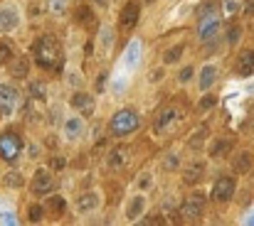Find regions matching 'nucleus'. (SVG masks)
Masks as SVG:
<instances>
[{
	"label": "nucleus",
	"mask_w": 254,
	"mask_h": 226,
	"mask_svg": "<svg viewBox=\"0 0 254 226\" xmlns=\"http://www.w3.org/2000/svg\"><path fill=\"white\" fill-rule=\"evenodd\" d=\"M183 52H185V45H175V47L165 49V52H163V64H165V66L175 64L180 57H183Z\"/></svg>",
	"instance_id": "nucleus-23"
},
{
	"label": "nucleus",
	"mask_w": 254,
	"mask_h": 226,
	"mask_svg": "<svg viewBox=\"0 0 254 226\" xmlns=\"http://www.w3.org/2000/svg\"><path fill=\"white\" fill-rule=\"evenodd\" d=\"M50 165H52V170H62L67 162H64V158H52V162H50Z\"/></svg>",
	"instance_id": "nucleus-35"
},
{
	"label": "nucleus",
	"mask_w": 254,
	"mask_h": 226,
	"mask_svg": "<svg viewBox=\"0 0 254 226\" xmlns=\"http://www.w3.org/2000/svg\"><path fill=\"white\" fill-rule=\"evenodd\" d=\"M128 158H131V147H128V145H116V147L109 150L106 165L114 167V170H119V167H124V165L128 162Z\"/></svg>",
	"instance_id": "nucleus-11"
},
{
	"label": "nucleus",
	"mask_w": 254,
	"mask_h": 226,
	"mask_svg": "<svg viewBox=\"0 0 254 226\" xmlns=\"http://www.w3.org/2000/svg\"><path fill=\"white\" fill-rule=\"evenodd\" d=\"M193 74H195L193 66H183V69H180V74H178V81H180V84H188V81L193 79Z\"/></svg>",
	"instance_id": "nucleus-30"
},
{
	"label": "nucleus",
	"mask_w": 254,
	"mask_h": 226,
	"mask_svg": "<svg viewBox=\"0 0 254 226\" xmlns=\"http://www.w3.org/2000/svg\"><path fill=\"white\" fill-rule=\"evenodd\" d=\"M47 209L50 211H54V214H62L64 209H67V202H64V197H47Z\"/></svg>",
	"instance_id": "nucleus-26"
},
{
	"label": "nucleus",
	"mask_w": 254,
	"mask_h": 226,
	"mask_svg": "<svg viewBox=\"0 0 254 226\" xmlns=\"http://www.w3.org/2000/svg\"><path fill=\"white\" fill-rule=\"evenodd\" d=\"M225 10H227V13H237V10H239V5L232 0V3H227V5H225Z\"/></svg>",
	"instance_id": "nucleus-38"
},
{
	"label": "nucleus",
	"mask_w": 254,
	"mask_h": 226,
	"mask_svg": "<svg viewBox=\"0 0 254 226\" xmlns=\"http://www.w3.org/2000/svg\"><path fill=\"white\" fill-rule=\"evenodd\" d=\"M141 126V118L133 108H121L114 113L111 123H109V130H111L116 138H124V135H131L133 130H138Z\"/></svg>",
	"instance_id": "nucleus-3"
},
{
	"label": "nucleus",
	"mask_w": 254,
	"mask_h": 226,
	"mask_svg": "<svg viewBox=\"0 0 254 226\" xmlns=\"http://www.w3.org/2000/svg\"><path fill=\"white\" fill-rule=\"evenodd\" d=\"M143 211H146V197H143V194H133V199L126 207V219L128 221H136Z\"/></svg>",
	"instance_id": "nucleus-20"
},
{
	"label": "nucleus",
	"mask_w": 254,
	"mask_h": 226,
	"mask_svg": "<svg viewBox=\"0 0 254 226\" xmlns=\"http://www.w3.org/2000/svg\"><path fill=\"white\" fill-rule=\"evenodd\" d=\"M252 165H254V155L247 153V150H242L239 155L232 158V170H235L237 175H247V172H252Z\"/></svg>",
	"instance_id": "nucleus-16"
},
{
	"label": "nucleus",
	"mask_w": 254,
	"mask_h": 226,
	"mask_svg": "<svg viewBox=\"0 0 254 226\" xmlns=\"http://www.w3.org/2000/svg\"><path fill=\"white\" fill-rule=\"evenodd\" d=\"M173 123H175V108L173 106H165L158 116H156V121H153V128L158 130V133H165L168 128H173Z\"/></svg>",
	"instance_id": "nucleus-14"
},
{
	"label": "nucleus",
	"mask_w": 254,
	"mask_h": 226,
	"mask_svg": "<svg viewBox=\"0 0 254 226\" xmlns=\"http://www.w3.org/2000/svg\"><path fill=\"white\" fill-rule=\"evenodd\" d=\"M72 108H77L79 113L89 116V113H94V96H89L84 91H77L74 96H72Z\"/></svg>",
	"instance_id": "nucleus-15"
},
{
	"label": "nucleus",
	"mask_w": 254,
	"mask_h": 226,
	"mask_svg": "<svg viewBox=\"0 0 254 226\" xmlns=\"http://www.w3.org/2000/svg\"><path fill=\"white\" fill-rule=\"evenodd\" d=\"M163 77V71H151V81H161Z\"/></svg>",
	"instance_id": "nucleus-39"
},
{
	"label": "nucleus",
	"mask_w": 254,
	"mask_h": 226,
	"mask_svg": "<svg viewBox=\"0 0 254 226\" xmlns=\"http://www.w3.org/2000/svg\"><path fill=\"white\" fill-rule=\"evenodd\" d=\"M237 192V177L232 175H220L212 182V199L215 202H230Z\"/></svg>",
	"instance_id": "nucleus-6"
},
{
	"label": "nucleus",
	"mask_w": 254,
	"mask_h": 226,
	"mask_svg": "<svg viewBox=\"0 0 254 226\" xmlns=\"http://www.w3.org/2000/svg\"><path fill=\"white\" fill-rule=\"evenodd\" d=\"M20 25V13L13 5L0 8V32H13Z\"/></svg>",
	"instance_id": "nucleus-13"
},
{
	"label": "nucleus",
	"mask_w": 254,
	"mask_h": 226,
	"mask_svg": "<svg viewBox=\"0 0 254 226\" xmlns=\"http://www.w3.org/2000/svg\"><path fill=\"white\" fill-rule=\"evenodd\" d=\"M138 17H141V3L138 0H128V3L124 5L121 15H119V27L121 30H133L138 25Z\"/></svg>",
	"instance_id": "nucleus-9"
},
{
	"label": "nucleus",
	"mask_w": 254,
	"mask_h": 226,
	"mask_svg": "<svg viewBox=\"0 0 254 226\" xmlns=\"http://www.w3.org/2000/svg\"><path fill=\"white\" fill-rule=\"evenodd\" d=\"M165 167L170 170V167H178V155H168V160H165Z\"/></svg>",
	"instance_id": "nucleus-36"
},
{
	"label": "nucleus",
	"mask_w": 254,
	"mask_h": 226,
	"mask_svg": "<svg viewBox=\"0 0 254 226\" xmlns=\"http://www.w3.org/2000/svg\"><path fill=\"white\" fill-rule=\"evenodd\" d=\"M30 190H32V194H37V197L52 194V192H54V175H52L50 170H45V167L35 170L32 182H30Z\"/></svg>",
	"instance_id": "nucleus-7"
},
{
	"label": "nucleus",
	"mask_w": 254,
	"mask_h": 226,
	"mask_svg": "<svg viewBox=\"0 0 254 226\" xmlns=\"http://www.w3.org/2000/svg\"><path fill=\"white\" fill-rule=\"evenodd\" d=\"M20 106V91L13 84H0V118H10Z\"/></svg>",
	"instance_id": "nucleus-5"
},
{
	"label": "nucleus",
	"mask_w": 254,
	"mask_h": 226,
	"mask_svg": "<svg viewBox=\"0 0 254 226\" xmlns=\"http://www.w3.org/2000/svg\"><path fill=\"white\" fill-rule=\"evenodd\" d=\"M138 184L143 187V190H148V187H153V179H151V175H148V172H143V175H141V179H138Z\"/></svg>",
	"instance_id": "nucleus-33"
},
{
	"label": "nucleus",
	"mask_w": 254,
	"mask_h": 226,
	"mask_svg": "<svg viewBox=\"0 0 254 226\" xmlns=\"http://www.w3.org/2000/svg\"><path fill=\"white\" fill-rule=\"evenodd\" d=\"M82 133H84V121H82V118L69 116V118L64 121V138H67V140H77Z\"/></svg>",
	"instance_id": "nucleus-17"
},
{
	"label": "nucleus",
	"mask_w": 254,
	"mask_h": 226,
	"mask_svg": "<svg viewBox=\"0 0 254 226\" xmlns=\"http://www.w3.org/2000/svg\"><path fill=\"white\" fill-rule=\"evenodd\" d=\"M69 84H72V86H79V84H82L79 74H69Z\"/></svg>",
	"instance_id": "nucleus-37"
},
{
	"label": "nucleus",
	"mask_w": 254,
	"mask_h": 226,
	"mask_svg": "<svg viewBox=\"0 0 254 226\" xmlns=\"http://www.w3.org/2000/svg\"><path fill=\"white\" fill-rule=\"evenodd\" d=\"M27 91H30L32 98H37V101H45V98H47V89H45L42 81H30V84H27Z\"/></svg>",
	"instance_id": "nucleus-25"
},
{
	"label": "nucleus",
	"mask_w": 254,
	"mask_h": 226,
	"mask_svg": "<svg viewBox=\"0 0 254 226\" xmlns=\"http://www.w3.org/2000/svg\"><path fill=\"white\" fill-rule=\"evenodd\" d=\"M202 177H205V162L195 160V162H190L188 167H183V179H185L188 184H195V182H200Z\"/></svg>",
	"instance_id": "nucleus-18"
},
{
	"label": "nucleus",
	"mask_w": 254,
	"mask_h": 226,
	"mask_svg": "<svg viewBox=\"0 0 254 226\" xmlns=\"http://www.w3.org/2000/svg\"><path fill=\"white\" fill-rule=\"evenodd\" d=\"M77 17H79V25H84V27H89L91 20H94V15H91L89 8H79V10H77Z\"/></svg>",
	"instance_id": "nucleus-29"
},
{
	"label": "nucleus",
	"mask_w": 254,
	"mask_h": 226,
	"mask_svg": "<svg viewBox=\"0 0 254 226\" xmlns=\"http://www.w3.org/2000/svg\"><path fill=\"white\" fill-rule=\"evenodd\" d=\"M101 207V197L99 192H84L77 197V211L79 214H94Z\"/></svg>",
	"instance_id": "nucleus-12"
},
{
	"label": "nucleus",
	"mask_w": 254,
	"mask_h": 226,
	"mask_svg": "<svg viewBox=\"0 0 254 226\" xmlns=\"http://www.w3.org/2000/svg\"><path fill=\"white\" fill-rule=\"evenodd\" d=\"M215 103H217V98H215V96H210V94H207V96H202V101H200V103H198V108H200V111H207V108H212V106H215Z\"/></svg>",
	"instance_id": "nucleus-31"
},
{
	"label": "nucleus",
	"mask_w": 254,
	"mask_h": 226,
	"mask_svg": "<svg viewBox=\"0 0 254 226\" xmlns=\"http://www.w3.org/2000/svg\"><path fill=\"white\" fill-rule=\"evenodd\" d=\"M220 32V17H217V10H215V3L207 0L198 8V37L200 42H210L215 40V34Z\"/></svg>",
	"instance_id": "nucleus-2"
},
{
	"label": "nucleus",
	"mask_w": 254,
	"mask_h": 226,
	"mask_svg": "<svg viewBox=\"0 0 254 226\" xmlns=\"http://www.w3.org/2000/svg\"><path fill=\"white\" fill-rule=\"evenodd\" d=\"M42 214H45V209H42L40 204H30V209H27V219H30L32 224H40V221H42Z\"/></svg>",
	"instance_id": "nucleus-27"
},
{
	"label": "nucleus",
	"mask_w": 254,
	"mask_h": 226,
	"mask_svg": "<svg viewBox=\"0 0 254 226\" xmlns=\"http://www.w3.org/2000/svg\"><path fill=\"white\" fill-rule=\"evenodd\" d=\"M205 133H207V130H205V128H200V130H198V133L190 138V147H200V145H202V138H205Z\"/></svg>",
	"instance_id": "nucleus-32"
},
{
	"label": "nucleus",
	"mask_w": 254,
	"mask_h": 226,
	"mask_svg": "<svg viewBox=\"0 0 254 226\" xmlns=\"http://www.w3.org/2000/svg\"><path fill=\"white\" fill-rule=\"evenodd\" d=\"M235 145V138H215L210 145V155L212 158H225Z\"/></svg>",
	"instance_id": "nucleus-19"
},
{
	"label": "nucleus",
	"mask_w": 254,
	"mask_h": 226,
	"mask_svg": "<svg viewBox=\"0 0 254 226\" xmlns=\"http://www.w3.org/2000/svg\"><path fill=\"white\" fill-rule=\"evenodd\" d=\"M94 3H96V5H101V8H106V5H109V0H94Z\"/></svg>",
	"instance_id": "nucleus-40"
},
{
	"label": "nucleus",
	"mask_w": 254,
	"mask_h": 226,
	"mask_svg": "<svg viewBox=\"0 0 254 226\" xmlns=\"http://www.w3.org/2000/svg\"><path fill=\"white\" fill-rule=\"evenodd\" d=\"M239 34H242V30H239V27H232V30L227 32V37H230V45L239 42Z\"/></svg>",
	"instance_id": "nucleus-34"
},
{
	"label": "nucleus",
	"mask_w": 254,
	"mask_h": 226,
	"mask_svg": "<svg viewBox=\"0 0 254 226\" xmlns=\"http://www.w3.org/2000/svg\"><path fill=\"white\" fill-rule=\"evenodd\" d=\"M235 71L239 74V77H252V74H254V49L252 47H247V49H242L237 54Z\"/></svg>",
	"instance_id": "nucleus-10"
},
{
	"label": "nucleus",
	"mask_w": 254,
	"mask_h": 226,
	"mask_svg": "<svg viewBox=\"0 0 254 226\" xmlns=\"http://www.w3.org/2000/svg\"><path fill=\"white\" fill-rule=\"evenodd\" d=\"M215 79H217V66L205 64V66H202V71H200V89H202V91H207V89L215 84Z\"/></svg>",
	"instance_id": "nucleus-22"
},
{
	"label": "nucleus",
	"mask_w": 254,
	"mask_h": 226,
	"mask_svg": "<svg viewBox=\"0 0 254 226\" xmlns=\"http://www.w3.org/2000/svg\"><path fill=\"white\" fill-rule=\"evenodd\" d=\"M8 64H10V77H13V79H25V77H27L30 59H25V57H13Z\"/></svg>",
	"instance_id": "nucleus-21"
},
{
	"label": "nucleus",
	"mask_w": 254,
	"mask_h": 226,
	"mask_svg": "<svg viewBox=\"0 0 254 226\" xmlns=\"http://www.w3.org/2000/svg\"><path fill=\"white\" fill-rule=\"evenodd\" d=\"M3 182H5V187H13V190H20V187L25 184V177H22L18 170H10V172H5V175H3Z\"/></svg>",
	"instance_id": "nucleus-24"
},
{
	"label": "nucleus",
	"mask_w": 254,
	"mask_h": 226,
	"mask_svg": "<svg viewBox=\"0 0 254 226\" xmlns=\"http://www.w3.org/2000/svg\"><path fill=\"white\" fill-rule=\"evenodd\" d=\"M32 59L45 71H59L64 64V49L54 34H42L40 40L32 45Z\"/></svg>",
	"instance_id": "nucleus-1"
},
{
	"label": "nucleus",
	"mask_w": 254,
	"mask_h": 226,
	"mask_svg": "<svg viewBox=\"0 0 254 226\" xmlns=\"http://www.w3.org/2000/svg\"><path fill=\"white\" fill-rule=\"evenodd\" d=\"M22 138L18 133H3L0 135V160H5V162H18L20 155H22Z\"/></svg>",
	"instance_id": "nucleus-4"
},
{
	"label": "nucleus",
	"mask_w": 254,
	"mask_h": 226,
	"mask_svg": "<svg viewBox=\"0 0 254 226\" xmlns=\"http://www.w3.org/2000/svg\"><path fill=\"white\" fill-rule=\"evenodd\" d=\"M202 211H205V197L202 194H190V197H185L183 204H180L178 214L183 221H198L202 216Z\"/></svg>",
	"instance_id": "nucleus-8"
},
{
	"label": "nucleus",
	"mask_w": 254,
	"mask_h": 226,
	"mask_svg": "<svg viewBox=\"0 0 254 226\" xmlns=\"http://www.w3.org/2000/svg\"><path fill=\"white\" fill-rule=\"evenodd\" d=\"M247 13H254V0H252V3L247 5Z\"/></svg>",
	"instance_id": "nucleus-41"
},
{
	"label": "nucleus",
	"mask_w": 254,
	"mask_h": 226,
	"mask_svg": "<svg viewBox=\"0 0 254 226\" xmlns=\"http://www.w3.org/2000/svg\"><path fill=\"white\" fill-rule=\"evenodd\" d=\"M15 57V52H13V47L3 40V42H0V64H8L10 59Z\"/></svg>",
	"instance_id": "nucleus-28"
}]
</instances>
